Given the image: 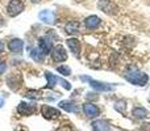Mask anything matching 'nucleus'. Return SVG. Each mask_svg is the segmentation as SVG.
Listing matches in <instances>:
<instances>
[{"mask_svg":"<svg viewBox=\"0 0 150 131\" xmlns=\"http://www.w3.org/2000/svg\"><path fill=\"white\" fill-rule=\"evenodd\" d=\"M124 77L133 85H138V87H145L149 81V76L145 72H141L137 67L134 66H128L127 69L124 71Z\"/></svg>","mask_w":150,"mask_h":131,"instance_id":"obj_1","label":"nucleus"},{"mask_svg":"<svg viewBox=\"0 0 150 131\" xmlns=\"http://www.w3.org/2000/svg\"><path fill=\"white\" fill-rule=\"evenodd\" d=\"M25 11V3L23 0H9L7 5V15L9 17H17Z\"/></svg>","mask_w":150,"mask_h":131,"instance_id":"obj_2","label":"nucleus"},{"mask_svg":"<svg viewBox=\"0 0 150 131\" xmlns=\"http://www.w3.org/2000/svg\"><path fill=\"white\" fill-rule=\"evenodd\" d=\"M80 80L82 81H88L91 85V88L98 92H111V90L115 89L113 85L111 84H107V83H101V81H98V80H93L88 76H80Z\"/></svg>","mask_w":150,"mask_h":131,"instance_id":"obj_3","label":"nucleus"},{"mask_svg":"<svg viewBox=\"0 0 150 131\" xmlns=\"http://www.w3.org/2000/svg\"><path fill=\"white\" fill-rule=\"evenodd\" d=\"M7 85L11 90L17 92L21 87H23V75L20 72H12L7 76Z\"/></svg>","mask_w":150,"mask_h":131,"instance_id":"obj_4","label":"nucleus"},{"mask_svg":"<svg viewBox=\"0 0 150 131\" xmlns=\"http://www.w3.org/2000/svg\"><path fill=\"white\" fill-rule=\"evenodd\" d=\"M37 111V105L34 102H25L21 101L17 105V113L23 117H30Z\"/></svg>","mask_w":150,"mask_h":131,"instance_id":"obj_5","label":"nucleus"},{"mask_svg":"<svg viewBox=\"0 0 150 131\" xmlns=\"http://www.w3.org/2000/svg\"><path fill=\"white\" fill-rule=\"evenodd\" d=\"M98 8L104 12L105 15H116L119 12V8L111 0H99L98 1Z\"/></svg>","mask_w":150,"mask_h":131,"instance_id":"obj_6","label":"nucleus"},{"mask_svg":"<svg viewBox=\"0 0 150 131\" xmlns=\"http://www.w3.org/2000/svg\"><path fill=\"white\" fill-rule=\"evenodd\" d=\"M50 54H52V59L57 63L66 62V60H67V51L65 50V47H63L62 45H57V46H54Z\"/></svg>","mask_w":150,"mask_h":131,"instance_id":"obj_7","label":"nucleus"},{"mask_svg":"<svg viewBox=\"0 0 150 131\" xmlns=\"http://www.w3.org/2000/svg\"><path fill=\"white\" fill-rule=\"evenodd\" d=\"M38 47L42 50V53H44L45 55L50 54L53 50V39L50 38L49 36H42L38 38Z\"/></svg>","mask_w":150,"mask_h":131,"instance_id":"obj_8","label":"nucleus"},{"mask_svg":"<svg viewBox=\"0 0 150 131\" xmlns=\"http://www.w3.org/2000/svg\"><path fill=\"white\" fill-rule=\"evenodd\" d=\"M8 50H9L12 54L20 55L24 51V41L20 38H12L8 42Z\"/></svg>","mask_w":150,"mask_h":131,"instance_id":"obj_9","label":"nucleus"},{"mask_svg":"<svg viewBox=\"0 0 150 131\" xmlns=\"http://www.w3.org/2000/svg\"><path fill=\"white\" fill-rule=\"evenodd\" d=\"M41 114L45 119H55L61 116V110H58V109L49 106V105H42Z\"/></svg>","mask_w":150,"mask_h":131,"instance_id":"obj_10","label":"nucleus"},{"mask_svg":"<svg viewBox=\"0 0 150 131\" xmlns=\"http://www.w3.org/2000/svg\"><path fill=\"white\" fill-rule=\"evenodd\" d=\"M83 113L88 117V118H96L100 116V109L95 105V104L87 102L83 105Z\"/></svg>","mask_w":150,"mask_h":131,"instance_id":"obj_11","label":"nucleus"},{"mask_svg":"<svg viewBox=\"0 0 150 131\" xmlns=\"http://www.w3.org/2000/svg\"><path fill=\"white\" fill-rule=\"evenodd\" d=\"M38 18L45 24H49V25H53L55 24V16L52 11L49 9H45V11H41L38 15Z\"/></svg>","mask_w":150,"mask_h":131,"instance_id":"obj_12","label":"nucleus"},{"mask_svg":"<svg viewBox=\"0 0 150 131\" xmlns=\"http://www.w3.org/2000/svg\"><path fill=\"white\" fill-rule=\"evenodd\" d=\"M66 43H67V47L70 49V51L73 53L75 57H79L80 49H82V45H80L79 39H76V38H69L67 41H66Z\"/></svg>","mask_w":150,"mask_h":131,"instance_id":"obj_13","label":"nucleus"},{"mask_svg":"<svg viewBox=\"0 0 150 131\" xmlns=\"http://www.w3.org/2000/svg\"><path fill=\"white\" fill-rule=\"evenodd\" d=\"M58 106H59L61 109H63V110L69 111V113H75V114L79 113V108H78V105L75 102H73V101L63 100L58 104Z\"/></svg>","mask_w":150,"mask_h":131,"instance_id":"obj_14","label":"nucleus"},{"mask_svg":"<svg viewBox=\"0 0 150 131\" xmlns=\"http://www.w3.org/2000/svg\"><path fill=\"white\" fill-rule=\"evenodd\" d=\"M100 24H101V20L95 15L88 16V17L84 20V25H86V28H87L88 30H93V29H96Z\"/></svg>","mask_w":150,"mask_h":131,"instance_id":"obj_15","label":"nucleus"},{"mask_svg":"<svg viewBox=\"0 0 150 131\" xmlns=\"http://www.w3.org/2000/svg\"><path fill=\"white\" fill-rule=\"evenodd\" d=\"M79 28H80L79 21H76V20H71V21H69V22L66 24L65 30H66V33H67V34L75 36V34L79 33Z\"/></svg>","mask_w":150,"mask_h":131,"instance_id":"obj_16","label":"nucleus"},{"mask_svg":"<svg viewBox=\"0 0 150 131\" xmlns=\"http://www.w3.org/2000/svg\"><path fill=\"white\" fill-rule=\"evenodd\" d=\"M30 58L32 60H34L36 63H44L45 60V54L42 53V50L40 47H34L30 50Z\"/></svg>","mask_w":150,"mask_h":131,"instance_id":"obj_17","label":"nucleus"},{"mask_svg":"<svg viewBox=\"0 0 150 131\" xmlns=\"http://www.w3.org/2000/svg\"><path fill=\"white\" fill-rule=\"evenodd\" d=\"M93 131H109L111 130V126L108 125V122L103 121V119H98V121H93L91 123Z\"/></svg>","mask_w":150,"mask_h":131,"instance_id":"obj_18","label":"nucleus"},{"mask_svg":"<svg viewBox=\"0 0 150 131\" xmlns=\"http://www.w3.org/2000/svg\"><path fill=\"white\" fill-rule=\"evenodd\" d=\"M45 77H46V88L47 89H53L55 87V84L58 83V76H55L50 71H46L45 72Z\"/></svg>","mask_w":150,"mask_h":131,"instance_id":"obj_19","label":"nucleus"},{"mask_svg":"<svg viewBox=\"0 0 150 131\" xmlns=\"http://www.w3.org/2000/svg\"><path fill=\"white\" fill-rule=\"evenodd\" d=\"M25 96L26 98H29V100H41L42 98V96H41V92L40 90H34V89H28L25 92Z\"/></svg>","mask_w":150,"mask_h":131,"instance_id":"obj_20","label":"nucleus"},{"mask_svg":"<svg viewBox=\"0 0 150 131\" xmlns=\"http://www.w3.org/2000/svg\"><path fill=\"white\" fill-rule=\"evenodd\" d=\"M133 116L136 118H145L148 117V110L145 108H141V106H137V108L133 109Z\"/></svg>","mask_w":150,"mask_h":131,"instance_id":"obj_21","label":"nucleus"},{"mask_svg":"<svg viewBox=\"0 0 150 131\" xmlns=\"http://www.w3.org/2000/svg\"><path fill=\"white\" fill-rule=\"evenodd\" d=\"M57 71H58V74H61L62 76H70L71 75V68L69 66H58L57 67Z\"/></svg>","mask_w":150,"mask_h":131,"instance_id":"obj_22","label":"nucleus"},{"mask_svg":"<svg viewBox=\"0 0 150 131\" xmlns=\"http://www.w3.org/2000/svg\"><path fill=\"white\" fill-rule=\"evenodd\" d=\"M113 108H115V110L119 111V113H124L125 109H127V104H125V101L120 100V101H117V102L115 104Z\"/></svg>","mask_w":150,"mask_h":131,"instance_id":"obj_23","label":"nucleus"},{"mask_svg":"<svg viewBox=\"0 0 150 131\" xmlns=\"http://www.w3.org/2000/svg\"><path fill=\"white\" fill-rule=\"evenodd\" d=\"M58 83H59L61 85H62L65 89H67V90H70L71 89V84L67 81V80H65V79H62V77H58Z\"/></svg>","mask_w":150,"mask_h":131,"instance_id":"obj_24","label":"nucleus"},{"mask_svg":"<svg viewBox=\"0 0 150 131\" xmlns=\"http://www.w3.org/2000/svg\"><path fill=\"white\" fill-rule=\"evenodd\" d=\"M5 69H7V64H5V62H0V75L4 74Z\"/></svg>","mask_w":150,"mask_h":131,"instance_id":"obj_25","label":"nucleus"},{"mask_svg":"<svg viewBox=\"0 0 150 131\" xmlns=\"http://www.w3.org/2000/svg\"><path fill=\"white\" fill-rule=\"evenodd\" d=\"M4 43H3V42H0V54H1V53H4Z\"/></svg>","mask_w":150,"mask_h":131,"instance_id":"obj_26","label":"nucleus"},{"mask_svg":"<svg viewBox=\"0 0 150 131\" xmlns=\"http://www.w3.org/2000/svg\"><path fill=\"white\" fill-rule=\"evenodd\" d=\"M3 105H4V98L0 97V108H3Z\"/></svg>","mask_w":150,"mask_h":131,"instance_id":"obj_27","label":"nucleus"},{"mask_svg":"<svg viewBox=\"0 0 150 131\" xmlns=\"http://www.w3.org/2000/svg\"><path fill=\"white\" fill-rule=\"evenodd\" d=\"M30 1H32V3H38L40 0H30Z\"/></svg>","mask_w":150,"mask_h":131,"instance_id":"obj_28","label":"nucleus"},{"mask_svg":"<svg viewBox=\"0 0 150 131\" xmlns=\"http://www.w3.org/2000/svg\"><path fill=\"white\" fill-rule=\"evenodd\" d=\"M76 3H82V1H84V0H75Z\"/></svg>","mask_w":150,"mask_h":131,"instance_id":"obj_29","label":"nucleus"},{"mask_svg":"<svg viewBox=\"0 0 150 131\" xmlns=\"http://www.w3.org/2000/svg\"><path fill=\"white\" fill-rule=\"evenodd\" d=\"M1 25H3V21H1V20H0V26H1Z\"/></svg>","mask_w":150,"mask_h":131,"instance_id":"obj_30","label":"nucleus"},{"mask_svg":"<svg viewBox=\"0 0 150 131\" xmlns=\"http://www.w3.org/2000/svg\"><path fill=\"white\" fill-rule=\"evenodd\" d=\"M20 131H24V130H20Z\"/></svg>","mask_w":150,"mask_h":131,"instance_id":"obj_31","label":"nucleus"}]
</instances>
